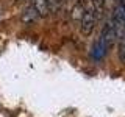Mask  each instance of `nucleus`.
Instances as JSON below:
<instances>
[{
  "label": "nucleus",
  "mask_w": 125,
  "mask_h": 117,
  "mask_svg": "<svg viewBox=\"0 0 125 117\" xmlns=\"http://www.w3.org/2000/svg\"><path fill=\"white\" fill-rule=\"evenodd\" d=\"M97 20H99V19H97V16H95V11H94V8H92V3H91V0H88L84 16L80 20V31L84 34V36H89V34L94 31V28H95Z\"/></svg>",
  "instance_id": "f257e3e1"
},
{
  "label": "nucleus",
  "mask_w": 125,
  "mask_h": 117,
  "mask_svg": "<svg viewBox=\"0 0 125 117\" xmlns=\"http://www.w3.org/2000/svg\"><path fill=\"white\" fill-rule=\"evenodd\" d=\"M33 10L38 16L45 17L50 14V2L49 0H33Z\"/></svg>",
  "instance_id": "f03ea898"
},
{
  "label": "nucleus",
  "mask_w": 125,
  "mask_h": 117,
  "mask_svg": "<svg viewBox=\"0 0 125 117\" xmlns=\"http://www.w3.org/2000/svg\"><path fill=\"white\" fill-rule=\"evenodd\" d=\"M84 11H86V3L84 2H78L73 5L72 11H70V17H72L73 22H80L84 16Z\"/></svg>",
  "instance_id": "7ed1b4c3"
},
{
  "label": "nucleus",
  "mask_w": 125,
  "mask_h": 117,
  "mask_svg": "<svg viewBox=\"0 0 125 117\" xmlns=\"http://www.w3.org/2000/svg\"><path fill=\"white\" fill-rule=\"evenodd\" d=\"M119 41V45H117V56H119V61L125 64V34L117 38Z\"/></svg>",
  "instance_id": "20e7f679"
},
{
  "label": "nucleus",
  "mask_w": 125,
  "mask_h": 117,
  "mask_svg": "<svg viewBox=\"0 0 125 117\" xmlns=\"http://www.w3.org/2000/svg\"><path fill=\"white\" fill-rule=\"evenodd\" d=\"M91 3H92L94 11H95L97 19H100L103 16V11H105V0H91Z\"/></svg>",
  "instance_id": "39448f33"
},
{
  "label": "nucleus",
  "mask_w": 125,
  "mask_h": 117,
  "mask_svg": "<svg viewBox=\"0 0 125 117\" xmlns=\"http://www.w3.org/2000/svg\"><path fill=\"white\" fill-rule=\"evenodd\" d=\"M16 2H23V0H16Z\"/></svg>",
  "instance_id": "423d86ee"
}]
</instances>
